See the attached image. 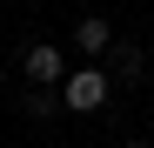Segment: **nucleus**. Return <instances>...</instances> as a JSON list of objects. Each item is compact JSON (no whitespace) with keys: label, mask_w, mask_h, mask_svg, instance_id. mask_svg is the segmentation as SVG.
I'll return each mask as SVG.
<instances>
[{"label":"nucleus","mask_w":154,"mask_h":148,"mask_svg":"<svg viewBox=\"0 0 154 148\" xmlns=\"http://www.w3.org/2000/svg\"><path fill=\"white\" fill-rule=\"evenodd\" d=\"M60 101H67V108H81V114H94V108H107V74H100V67H81V74H67Z\"/></svg>","instance_id":"1"},{"label":"nucleus","mask_w":154,"mask_h":148,"mask_svg":"<svg viewBox=\"0 0 154 148\" xmlns=\"http://www.w3.org/2000/svg\"><path fill=\"white\" fill-rule=\"evenodd\" d=\"M27 81H40V88H67V54H60L54 40L27 47Z\"/></svg>","instance_id":"2"},{"label":"nucleus","mask_w":154,"mask_h":148,"mask_svg":"<svg viewBox=\"0 0 154 148\" xmlns=\"http://www.w3.org/2000/svg\"><path fill=\"white\" fill-rule=\"evenodd\" d=\"M74 47H81L87 61H100V54H107V47H114V27H107V20H100V14H87L81 27H74Z\"/></svg>","instance_id":"3"},{"label":"nucleus","mask_w":154,"mask_h":148,"mask_svg":"<svg viewBox=\"0 0 154 148\" xmlns=\"http://www.w3.org/2000/svg\"><path fill=\"white\" fill-rule=\"evenodd\" d=\"M127 148H154V141H127Z\"/></svg>","instance_id":"4"}]
</instances>
